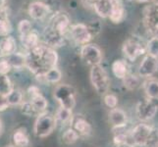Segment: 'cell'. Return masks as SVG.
Instances as JSON below:
<instances>
[{
	"label": "cell",
	"mask_w": 158,
	"mask_h": 147,
	"mask_svg": "<svg viewBox=\"0 0 158 147\" xmlns=\"http://www.w3.org/2000/svg\"><path fill=\"white\" fill-rule=\"evenodd\" d=\"M57 60V53L51 47L37 45L26 55V66L39 78L55 68Z\"/></svg>",
	"instance_id": "obj_1"
},
{
	"label": "cell",
	"mask_w": 158,
	"mask_h": 147,
	"mask_svg": "<svg viewBox=\"0 0 158 147\" xmlns=\"http://www.w3.org/2000/svg\"><path fill=\"white\" fill-rule=\"evenodd\" d=\"M122 50L125 57L129 61H135L139 56L144 55L146 53V44L138 36L129 37L123 43Z\"/></svg>",
	"instance_id": "obj_2"
},
{
	"label": "cell",
	"mask_w": 158,
	"mask_h": 147,
	"mask_svg": "<svg viewBox=\"0 0 158 147\" xmlns=\"http://www.w3.org/2000/svg\"><path fill=\"white\" fill-rule=\"evenodd\" d=\"M90 81L92 86L100 95H105L109 90L110 80H109L106 71L100 65L92 66L90 69Z\"/></svg>",
	"instance_id": "obj_3"
},
{
	"label": "cell",
	"mask_w": 158,
	"mask_h": 147,
	"mask_svg": "<svg viewBox=\"0 0 158 147\" xmlns=\"http://www.w3.org/2000/svg\"><path fill=\"white\" fill-rule=\"evenodd\" d=\"M56 127V120L47 113H41L37 116L35 124L34 132L37 137H48Z\"/></svg>",
	"instance_id": "obj_4"
},
{
	"label": "cell",
	"mask_w": 158,
	"mask_h": 147,
	"mask_svg": "<svg viewBox=\"0 0 158 147\" xmlns=\"http://www.w3.org/2000/svg\"><path fill=\"white\" fill-rule=\"evenodd\" d=\"M143 21L149 34L158 37V1L153 2L143 9Z\"/></svg>",
	"instance_id": "obj_5"
},
{
	"label": "cell",
	"mask_w": 158,
	"mask_h": 147,
	"mask_svg": "<svg viewBox=\"0 0 158 147\" xmlns=\"http://www.w3.org/2000/svg\"><path fill=\"white\" fill-rule=\"evenodd\" d=\"M74 92L75 90L71 85L61 84L58 85L55 90H54V97L60 103L61 107L72 110L76 105Z\"/></svg>",
	"instance_id": "obj_6"
},
{
	"label": "cell",
	"mask_w": 158,
	"mask_h": 147,
	"mask_svg": "<svg viewBox=\"0 0 158 147\" xmlns=\"http://www.w3.org/2000/svg\"><path fill=\"white\" fill-rule=\"evenodd\" d=\"M151 127L148 126V124H139L137 125L131 132L128 133L129 138V146L134 147H143L146 139H148L149 133H150Z\"/></svg>",
	"instance_id": "obj_7"
},
{
	"label": "cell",
	"mask_w": 158,
	"mask_h": 147,
	"mask_svg": "<svg viewBox=\"0 0 158 147\" xmlns=\"http://www.w3.org/2000/svg\"><path fill=\"white\" fill-rule=\"evenodd\" d=\"M158 111L157 102L151 99H145L139 101L135 107V114L141 122H148L152 120Z\"/></svg>",
	"instance_id": "obj_8"
},
{
	"label": "cell",
	"mask_w": 158,
	"mask_h": 147,
	"mask_svg": "<svg viewBox=\"0 0 158 147\" xmlns=\"http://www.w3.org/2000/svg\"><path fill=\"white\" fill-rule=\"evenodd\" d=\"M81 57L83 61L89 66H96L100 65V62L102 61V52L94 44H85L83 45L81 49Z\"/></svg>",
	"instance_id": "obj_9"
},
{
	"label": "cell",
	"mask_w": 158,
	"mask_h": 147,
	"mask_svg": "<svg viewBox=\"0 0 158 147\" xmlns=\"http://www.w3.org/2000/svg\"><path fill=\"white\" fill-rule=\"evenodd\" d=\"M158 71V58L152 57L148 54L143 57L138 69V76L143 79L152 78Z\"/></svg>",
	"instance_id": "obj_10"
},
{
	"label": "cell",
	"mask_w": 158,
	"mask_h": 147,
	"mask_svg": "<svg viewBox=\"0 0 158 147\" xmlns=\"http://www.w3.org/2000/svg\"><path fill=\"white\" fill-rule=\"evenodd\" d=\"M70 34L73 40L80 45H85L91 39V34L89 31V27L84 24H77L71 27Z\"/></svg>",
	"instance_id": "obj_11"
},
{
	"label": "cell",
	"mask_w": 158,
	"mask_h": 147,
	"mask_svg": "<svg viewBox=\"0 0 158 147\" xmlns=\"http://www.w3.org/2000/svg\"><path fill=\"white\" fill-rule=\"evenodd\" d=\"M69 26H70V21H69V18L66 14L58 13L56 15H54L53 18L51 19L50 28L63 36L65 34H66V31H68Z\"/></svg>",
	"instance_id": "obj_12"
},
{
	"label": "cell",
	"mask_w": 158,
	"mask_h": 147,
	"mask_svg": "<svg viewBox=\"0 0 158 147\" xmlns=\"http://www.w3.org/2000/svg\"><path fill=\"white\" fill-rule=\"evenodd\" d=\"M128 117L127 114L124 110L120 108H114L111 109L109 112V122L114 129H121L124 128L127 125Z\"/></svg>",
	"instance_id": "obj_13"
},
{
	"label": "cell",
	"mask_w": 158,
	"mask_h": 147,
	"mask_svg": "<svg viewBox=\"0 0 158 147\" xmlns=\"http://www.w3.org/2000/svg\"><path fill=\"white\" fill-rule=\"evenodd\" d=\"M50 13V9L48 5L42 3V2H32L29 6V14L30 16L35 20H41L45 18L46 16Z\"/></svg>",
	"instance_id": "obj_14"
},
{
	"label": "cell",
	"mask_w": 158,
	"mask_h": 147,
	"mask_svg": "<svg viewBox=\"0 0 158 147\" xmlns=\"http://www.w3.org/2000/svg\"><path fill=\"white\" fill-rule=\"evenodd\" d=\"M143 89L148 99L158 101V79L149 78L143 83Z\"/></svg>",
	"instance_id": "obj_15"
},
{
	"label": "cell",
	"mask_w": 158,
	"mask_h": 147,
	"mask_svg": "<svg viewBox=\"0 0 158 147\" xmlns=\"http://www.w3.org/2000/svg\"><path fill=\"white\" fill-rule=\"evenodd\" d=\"M44 39L46 44L52 47L61 46L64 43V36L59 35L55 31H53L50 27H48L44 31Z\"/></svg>",
	"instance_id": "obj_16"
},
{
	"label": "cell",
	"mask_w": 158,
	"mask_h": 147,
	"mask_svg": "<svg viewBox=\"0 0 158 147\" xmlns=\"http://www.w3.org/2000/svg\"><path fill=\"white\" fill-rule=\"evenodd\" d=\"M16 40L12 36H5L0 41V52L1 56H10L11 54L16 52Z\"/></svg>",
	"instance_id": "obj_17"
},
{
	"label": "cell",
	"mask_w": 158,
	"mask_h": 147,
	"mask_svg": "<svg viewBox=\"0 0 158 147\" xmlns=\"http://www.w3.org/2000/svg\"><path fill=\"white\" fill-rule=\"evenodd\" d=\"M112 73L119 80H123L129 74V66L125 60L118 59L112 63Z\"/></svg>",
	"instance_id": "obj_18"
},
{
	"label": "cell",
	"mask_w": 158,
	"mask_h": 147,
	"mask_svg": "<svg viewBox=\"0 0 158 147\" xmlns=\"http://www.w3.org/2000/svg\"><path fill=\"white\" fill-rule=\"evenodd\" d=\"M125 17V9L123 6L122 2H118V3H114L112 4V9L110 15H109V19L114 24H119L121 23Z\"/></svg>",
	"instance_id": "obj_19"
},
{
	"label": "cell",
	"mask_w": 158,
	"mask_h": 147,
	"mask_svg": "<svg viewBox=\"0 0 158 147\" xmlns=\"http://www.w3.org/2000/svg\"><path fill=\"white\" fill-rule=\"evenodd\" d=\"M94 11L102 18H108L112 9V3L110 0H98L94 5Z\"/></svg>",
	"instance_id": "obj_20"
},
{
	"label": "cell",
	"mask_w": 158,
	"mask_h": 147,
	"mask_svg": "<svg viewBox=\"0 0 158 147\" xmlns=\"http://www.w3.org/2000/svg\"><path fill=\"white\" fill-rule=\"evenodd\" d=\"M13 141L16 147H28L30 139L24 129H17L13 134Z\"/></svg>",
	"instance_id": "obj_21"
},
{
	"label": "cell",
	"mask_w": 158,
	"mask_h": 147,
	"mask_svg": "<svg viewBox=\"0 0 158 147\" xmlns=\"http://www.w3.org/2000/svg\"><path fill=\"white\" fill-rule=\"evenodd\" d=\"M122 80H123V84L125 88H126V89L131 90V91L138 89L141 84L140 78L139 76H135V75L130 74V73Z\"/></svg>",
	"instance_id": "obj_22"
},
{
	"label": "cell",
	"mask_w": 158,
	"mask_h": 147,
	"mask_svg": "<svg viewBox=\"0 0 158 147\" xmlns=\"http://www.w3.org/2000/svg\"><path fill=\"white\" fill-rule=\"evenodd\" d=\"M74 129L79 133V135H89L91 133L90 125L84 118H78L74 122Z\"/></svg>",
	"instance_id": "obj_23"
},
{
	"label": "cell",
	"mask_w": 158,
	"mask_h": 147,
	"mask_svg": "<svg viewBox=\"0 0 158 147\" xmlns=\"http://www.w3.org/2000/svg\"><path fill=\"white\" fill-rule=\"evenodd\" d=\"M31 104L34 108V110L35 111L36 114H41V113H44L45 109L47 107V101L44 97H43L41 94H39L36 96H34L31 98Z\"/></svg>",
	"instance_id": "obj_24"
},
{
	"label": "cell",
	"mask_w": 158,
	"mask_h": 147,
	"mask_svg": "<svg viewBox=\"0 0 158 147\" xmlns=\"http://www.w3.org/2000/svg\"><path fill=\"white\" fill-rule=\"evenodd\" d=\"M21 37H22V42H23L24 46L26 48H28L29 50L39 45V35H37V34L35 31H31L28 35H23Z\"/></svg>",
	"instance_id": "obj_25"
},
{
	"label": "cell",
	"mask_w": 158,
	"mask_h": 147,
	"mask_svg": "<svg viewBox=\"0 0 158 147\" xmlns=\"http://www.w3.org/2000/svg\"><path fill=\"white\" fill-rule=\"evenodd\" d=\"M9 64L11 67H16V68H21L26 65V56H24L22 53H17L15 52L11 54L10 56L7 58Z\"/></svg>",
	"instance_id": "obj_26"
},
{
	"label": "cell",
	"mask_w": 158,
	"mask_h": 147,
	"mask_svg": "<svg viewBox=\"0 0 158 147\" xmlns=\"http://www.w3.org/2000/svg\"><path fill=\"white\" fill-rule=\"evenodd\" d=\"M13 89V85L11 84L9 78L6 75L0 74V94L7 96Z\"/></svg>",
	"instance_id": "obj_27"
},
{
	"label": "cell",
	"mask_w": 158,
	"mask_h": 147,
	"mask_svg": "<svg viewBox=\"0 0 158 147\" xmlns=\"http://www.w3.org/2000/svg\"><path fill=\"white\" fill-rule=\"evenodd\" d=\"M40 79H43L47 83H50V84H55L58 83V81L61 80V72L56 69V68H53L51 70H49L48 72H46L43 76L41 77H39Z\"/></svg>",
	"instance_id": "obj_28"
},
{
	"label": "cell",
	"mask_w": 158,
	"mask_h": 147,
	"mask_svg": "<svg viewBox=\"0 0 158 147\" xmlns=\"http://www.w3.org/2000/svg\"><path fill=\"white\" fill-rule=\"evenodd\" d=\"M146 54L158 58V37L153 36L146 42Z\"/></svg>",
	"instance_id": "obj_29"
},
{
	"label": "cell",
	"mask_w": 158,
	"mask_h": 147,
	"mask_svg": "<svg viewBox=\"0 0 158 147\" xmlns=\"http://www.w3.org/2000/svg\"><path fill=\"white\" fill-rule=\"evenodd\" d=\"M71 119H72V110H69V109L63 108V107H60L58 109V111L55 115L56 122L58 121L63 124H66Z\"/></svg>",
	"instance_id": "obj_30"
},
{
	"label": "cell",
	"mask_w": 158,
	"mask_h": 147,
	"mask_svg": "<svg viewBox=\"0 0 158 147\" xmlns=\"http://www.w3.org/2000/svg\"><path fill=\"white\" fill-rule=\"evenodd\" d=\"M143 147H158V127H151L149 135Z\"/></svg>",
	"instance_id": "obj_31"
},
{
	"label": "cell",
	"mask_w": 158,
	"mask_h": 147,
	"mask_svg": "<svg viewBox=\"0 0 158 147\" xmlns=\"http://www.w3.org/2000/svg\"><path fill=\"white\" fill-rule=\"evenodd\" d=\"M79 137H80L79 133L76 132L75 129H67L66 132L63 133V135H62V140H63L64 143L70 145V144L75 143L76 141L79 139Z\"/></svg>",
	"instance_id": "obj_32"
},
{
	"label": "cell",
	"mask_w": 158,
	"mask_h": 147,
	"mask_svg": "<svg viewBox=\"0 0 158 147\" xmlns=\"http://www.w3.org/2000/svg\"><path fill=\"white\" fill-rule=\"evenodd\" d=\"M7 99L9 102V105H19L22 102V99H23V95H22L19 90L13 89L7 95Z\"/></svg>",
	"instance_id": "obj_33"
},
{
	"label": "cell",
	"mask_w": 158,
	"mask_h": 147,
	"mask_svg": "<svg viewBox=\"0 0 158 147\" xmlns=\"http://www.w3.org/2000/svg\"><path fill=\"white\" fill-rule=\"evenodd\" d=\"M18 31L20 32L21 36L28 35L29 32H31L32 31L31 22L28 20H22L18 25Z\"/></svg>",
	"instance_id": "obj_34"
},
{
	"label": "cell",
	"mask_w": 158,
	"mask_h": 147,
	"mask_svg": "<svg viewBox=\"0 0 158 147\" xmlns=\"http://www.w3.org/2000/svg\"><path fill=\"white\" fill-rule=\"evenodd\" d=\"M103 100H104L105 105L107 107H109V108H111V109L116 108L117 105H118V98H117L116 95H114V94L106 93L104 95V98H103Z\"/></svg>",
	"instance_id": "obj_35"
},
{
	"label": "cell",
	"mask_w": 158,
	"mask_h": 147,
	"mask_svg": "<svg viewBox=\"0 0 158 147\" xmlns=\"http://www.w3.org/2000/svg\"><path fill=\"white\" fill-rule=\"evenodd\" d=\"M11 32V25L6 20L0 19V36H8Z\"/></svg>",
	"instance_id": "obj_36"
},
{
	"label": "cell",
	"mask_w": 158,
	"mask_h": 147,
	"mask_svg": "<svg viewBox=\"0 0 158 147\" xmlns=\"http://www.w3.org/2000/svg\"><path fill=\"white\" fill-rule=\"evenodd\" d=\"M114 143L118 146H122V145H128L129 146V138H128V134L125 133H119L117 134L115 137H114Z\"/></svg>",
	"instance_id": "obj_37"
},
{
	"label": "cell",
	"mask_w": 158,
	"mask_h": 147,
	"mask_svg": "<svg viewBox=\"0 0 158 147\" xmlns=\"http://www.w3.org/2000/svg\"><path fill=\"white\" fill-rule=\"evenodd\" d=\"M22 112H23L25 115L27 116H34L35 115V111L32 108L31 102H25L23 105H22Z\"/></svg>",
	"instance_id": "obj_38"
},
{
	"label": "cell",
	"mask_w": 158,
	"mask_h": 147,
	"mask_svg": "<svg viewBox=\"0 0 158 147\" xmlns=\"http://www.w3.org/2000/svg\"><path fill=\"white\" fill-rule=\"evenodd\" d=\"M11 68L12 67H11V65L9 64L8 60L0 57V74L6 75L11 70Z\"/></svg>",
	"instance_id": "obj_39"
},
{
	"label": "cell",
	"mask_w": 158,
	"mask_h": 147,
	"mask_svg": "<svg viewBox=\"0 0 158 147\" xmlns=\"http://www.w3.org/2000/svg\"><path fill=\"white\" fill-rule=\"evenodd\" d=\"M9 102L6 95L0 94V111H4L9 107Z\"/></svg>",
	"instance_id": "obj_40"
},
{
	"label": "cell",
	"mask_w": 158,
	"mask_h": 147,
	"mask_svg": "<svg viewBox=\"0 0 158 147\" xmlns=\"http://www.w3.org/2000/svg\"><path fill=\"white\" fill-rule=\"evenodd\" d=\"M28 92H29V95H30L31 98V97H34V96H36V95L40 94V88H37V86H35V85L31 86V88L28 89Z\"/></svg>",
	"instance_id": "obj_41"
},
{
	"label": "cell",
	"mask_w": 158,
	"mask_h": 147,
	"mask_svg": "<svg viewBox=\"0 0 158 147\" xmlns=\"http://www.w3.org/2000/svg\"><path fill=\"white\" fill-rule=\"evenodd\" d=\"M88 5H90V6H94L95 3L98 1V0H85Z\"/></svg>",
	"instance_id": "obj_42"
},
{
	"label": "cell",
	"mask_w": 158,
	"mask_h": 147,
	"mask_svg": "<svg viewBox=\"0 0 158 147\" xmlns=\"http://www.w3.org/2000/svg\"><path fill=\"white\" fill-rule=\"evenodd\" d=\"M2 132H3V124H2L1 119H0V135L2 134Z\"/></svg>",
	"instance_id": "obj_43"
},
{
	"label": "cell",
	"mask_w": 158,
	"mask_h": 147,
	"mask_svg": "<svg viewBox=\"0 0 158 147\" xmlns=\"http://www.w3.org/2000/svg\"><path fill=\"white\" fill-rule=\"evenodd\" d=\"M110 2H111L112 4H114V3H118V2H122V0H110Z\"/></svg>",
	"instance_id": "obj_44"
},
{
	"label": "cell",
	"mask_w": 158,
	"mask_h": 147,
	"mask_svg": "<svg viewBox=\"0 0 158 147\" xmlns=\"http://www.w3.org/2000/svg\"><path fill=\"white\" fill-rule=\"evenodd\" d=\"M137 1L140 2V3H145V2H149L151 0H137Z\"/></svg>",
	"instance_id": "obj_45"
},
{
	"label": "cell",
	"mask_w": 158,
	"mask_h": 147,
	"mask_svg": "<svg viewBox=\"0 0 158 147\" xmlns=\"http://www.w3.org/2000/svg\"><path fill=\"white\" fill-rule=\"evenodd\" d=\"M3 2H4V0H0V6H1V5L3 4Z\"/></svg>",
	"instance_id": "obj_46"
},
{
	"label": "cell",
	"mask_w": 158,
	"mask_h": 147,
	"mask_svg": "<svg viewBox=\"0 0 158 147\" xmlns=\"http://www.w3.org/2000/svg\"><path fill=\"white\" fill-rule=\"evenodd\" d=\"M7 147H16V146H7Z\"/></svg>",
	"instance_id": "obj_47"
},
{
	"label": "cell",
	"mask_w": 158,
	"mask_h": 147,
	"mask_svg": "<svg viewBox=\"0 0 158 147\" xmlns=\"http://www.w3.org/2000/svg\"><path fill=\"white\" fill-rule=\"evenodd\" d=\"M129 1H132V0H129Z\"/></svg>",
	"instance_id": "obj_48"
}]
</instances>
